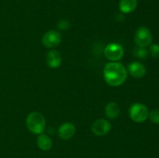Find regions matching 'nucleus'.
Returning a JSON list of instances; mask_svg holds the SVG:
<instances>
[{
	"label": "nucleus",
	"instance_id": "f257e3e1",
	"mask_svg": "<svg viewBox=\"0 0 159 158\" xmlns=\"http://www.w3.org/2000/svg\"><path fill=\"white\" fill-rule=\"evenodd\" d=\"M104 79L110 85L120 86L127 77V71L120 62H110L104 68Z\"/></svg>",
	"mask_w": 159,
	"mask_h": 158
},
{
	"label": "nucleus",
	"instance_id": "f03ea898",
	"mask_svg": "<svg viewBox=\"0 0 159 158\" xmlns=\"http://www.w3.org/2000/svg\"><path fill=\"white\" fill-rule=\"evenodd\" d=\"M26 122L28 129L36 135L41 134L46 126V120L44 116L41 113L36 112L28 115Z\"/></svg>",
	"mask_w": 159,
	"mask_h": 158
},
{
	"label": "nucleus",
	"instance_id": "7ed1b4c3",
	"mask_svg": "<svg viewBox=\"0 0 159 158\" xmlns=\"http://www.w3.org/2000/svg\"><path fill=\"white\" fill-rule=\"evenodd\" d=\"M130 117L135 122H143L148 118L149 110L146 105L141 103H134L129 109Z\"/></svg>",
	"mask_w": 159,
	"mask_h": 158
},
{
	"label": "nucleus",
	"instance_id": "20e7f679",
	"mask_svg": "<svg viewBox=\"0 0 159 158\" xmlns=\"http://www.w3.org/2000/svg\"><path fill=\"white\" fill-rule=\"evenodd\" d=\"M153 40L152 33L148 28L145 26H141L137 29L134 35V41L138 46L146 47L150 46Z\"/></svg>",
	"mask_w": 159,
	"mask_h": 158
},
{
	"label": "nucleus",
	"instance_id": "39448f33",
	"mask_svg": "<svg viewBox=\"0 0 159 158\" xmlns=\"http://www.w3.org/2000/svg\"><path fill=\"white\" fill-rule=\"evenodd\" d=\"M104 54L108 60L113 62H117L124 57V49L118 43H112L106 46Z\"/></svg>",
	"mask_w": 159,
	"mask_h": 158
},
{
	"label": "nucleus",
	"instance_id": "423d86ee",
	"mask_svg": "<svg viewBox=\"0 0 159 158\" xmlns=\"http://www.w3.org/2000/svg\"><path fill=\"white\" fill-rule=\"evenodd\" d=\"M61 41L60 33L54 29L48 31L42 38V43L46 47L54 48L58 46Z\"/></svg>",
	"mask_w": 159,
	"mask_h": 158
},
{
	"label": "nucleus",
	"instance_id": "0eeeda50",
	"mask_svg": "<svg viewBox=\"0 0 159 158\" xmlns=\"http://www.w3.org/2000/svg\"><path fill=\"white\" fill-rule=\"evenodd\" d=\"M110 130H111V124L109 121L103 119L95 121L92 125V131L96 136H105L110 133Z\"/></svg>",
	"mask_w": 159,
	"mask_h": 158
},
{
	"label": "nucleus",
	"instance_id": "6e6552de",
	"mask_svg": "<svg viewBox=\"0 0 159 158\" xmlns=\"http://www.w3.org/2000/svg\"><path fill=\"white\" fill-rule=\"evenodd\" d=\"M75 133V127L71 122H65L58 129V136L63 140L71 139Z\"/></svg>",
	"mask_w": 159,
	"mask_h": 158
},
{
	"label": "nucleus",
	"instance_id": "1a4fd4ad",
	"mask_svg": "<svg viewBox=\"0 0 159 158\" xmlns=\"http://www.w3.org/2000/svg\"><path fill=\"white\" fill-rule=\"evenodd\" d=\"M129 74L135 78H141L146 74V68L141 62L134 61L128 65Z\"/></svg>",
	"mask_w": 159,
	"mask_h": 158
},
{
	"label": "nucleus",
	"instance_id": "9d476101",
	"mask_svg": "<svg viewBox=\"0 0 159 158\" xmlns=\"http://www.w3.org/2000/svg\"><path fill=\"white\" fill-rule=\"evenodd\" d=\"M61 56L57 50H52L47 54L46 61L47 64L51 68H57L61 64Z\"/></svg>",
	"mask_w": 159,
	"mask_h": 158
},
{
	"label": "nucleus",
	"instance_id": "9b49d317",
	"mask_svg": "<svg viewBox=\"0 0 159 158\" xmlns=\"http://www.w3.org/2000/svg\"><path fill=\"white\" fill-rule=\"evenodd\" d=\"M37 143L39 148L43 151L50 150L52 148L53 146V142L51 138L48 135L43 134V133L39 135V136L37 137Z\"/></svg>",
	"mask_w": 159,
	"mask_h": 158
},
{
	"label": "nucleus",
	"instance_id": "f8f14e48",
	"mask_svg": "<svg viewBox=\"0 0 159 158\" xmlns=\"http://www.w3.org/2000/svg\"><path fill=\"white\" fill-rule=\"evenodd\" d=\"M138 0H120L119 7L123 13H130L136 9Z\"/></svg>",
	"mask_w": 159,
	"mask_h": 158
},
{
	"label": "nucleus",
	"instance_id": "ddd939ff",
	"mask_svg": "<svg viewBox=\"0 0 159 158\" xmlns=\"http://www.w3.org/2000/svg\"><path fill=\"white\" fill-rule=\"evenodd\" d=\"M105 114L107 118L111 119H116L120 114V106L116 102H110L105 108Z\"/></svg>",
	"mask_w": 159,
	"mask_h": 158
},
{
	"label": "nucleus",
	"instance_id": "4468645a",
	"mask_svg": "<svg viewBox=\"0 0 159 158\" xmlns=\"http://www.w3.org/2000/svg\"><path fill=\"white\" fill-rule=\"evenodd\" d=\"M134 55L136 57L140 59H146L148 56V52L146 50L145 47H141V46H137L133 50Z\"/></svg>",
	"mask_w": 159,
	"mask_h": 158
},
{
	"label": "nucleus",
	"instance_id": "2eb2a0df",
	"mask_svg": "<svg viewBox=\"0 0 159 158\" xmlns=\"http://www.w3.org/2000/svg\"><path fill=\"white\" fill-rule=\"evenodd\" d=\"M148 117L153 123L159 124V110L154 109L149 112Z\"/></svg>",
	"mask_w": 159,
	"mask_h": 158
},
{
	"label": "nucleus",
	"instance_id": "dca6fc26",
	"mask_svg": "<svg viewBox=\"0 0 159 158\" xmlns=\"http://www.w3.org/2000/svg\"><path fill=\"white\" fill-rule=\"evenodd\" d=\"M149 51H150V54L154 58L158 59L159 58V45L156 44H152L151 45L150 48H149Z\"/></svg>",
	"mask_w": 159,
	"mask_h": 158
},
{
	"label": "nucleus",
	"instance_id": "f3484780",
	"mask_svg": "<svg viewBox=\"0 0 159 158\" xmlns=\"http://www.w3.org/2000/svg\"><path fill=\"white\" fill-rule=\"evenodd\" d=\"M70 27V23L66 20H61L57 24V28L62 30H66Z\"/></svg>",
	"mask_w": 159,
	"mask_h": 158
}]
</instances>
